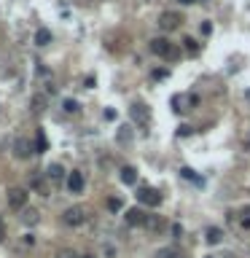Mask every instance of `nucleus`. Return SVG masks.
<instances>
[{"label":"nucleus","instance_id":"obj_1","mask_svg":"<svg viewBox=\"0 0 250 258\" xmlns=\"http://www.w3.org/2000/svg\"><path fill=\"white\" fill-rule=\"evenodd\" d=\"M181 14H175V11H164V14H159V27L164 30V33H172V30H178L181 27Z\"/></svg>","mask_w":250,"mask_h":258},{"label":"nucleus","instance_id":"obj_2","mask_svg":"<svg viewBox=\"0 0 250 258\" xmlns=\"http://www.w3.org/2000/svg\"><path fill=\"white\" fill-rule=\"evenodd\" d=\"M6 202H8V207H14V210H24V205H27V191L24 189H8Z\"/></svg>","mask_w":250,"mask_h":258},{"label":"nucleus","instance_id":"obj_3","mask_svg":"<svg viewBox=\"0 0 250 258\" xmlns=\"http://www.w3.org/2000/svg\"><path fill=\"white\" fill-rule=\"evenodd\" d=\"M62 218H65V224H67V226H81L83 221H86V210H83V207H78V205L76 207H67Z\"/></svg>","mask_w":250,"mask_h":258},{"label":"nucleus","instance_id":"obj_4","mask_svg":"<svg viewBox=\"0 0 250 258\" xmlns=\"http://www.w3.org/2000/svg\"><path fill=\"white\" fill-rule=\"evenodd\" d=\"M151 52L159 54V57H169V54H172V46H169L167 38H153L151 40Z\"/></svg>","mask_w":250,"mask_h":258},{"label":"nucleus","instance_id":"obj_5","mask_svg":"<svg viewBox=\"0 0 250 258\" xmlns=\"http://www.w3.org/2000/svg\"><path fill=\"white\" fill-rule=\"evenodd\" d=\"M140 202H143V205H148V207H156L159 202H162V194H159V191H153V189H140Z\"/></svg>","mask_w":250,"mask_h":258},{"label":"nucleus","instance_id":"obj_6","mask_svg":"<svg viewBox=\"0 0 250 258\" xmlns=\"http://www.w3.org/2000/svg\"><path fill=\"white\" fill-rule=\"evenodd\" d=\"M67 191H70V194H81V191H83V175H81L78 170L70 172V178H67Z\"/></svg>","mask_w":250,"mask_h":258},{"label":"nucleus","instance_id":"obj_7","mask_svg":"<svg viewBox=\"0 0 250 258\" xmlns=\"http://www.w3.org/2000/svg\"><path fill=\"white\" fill-rule=\"evenodd\" d=\"M127 224L129 226H143V224H148V215L140 207H132V210H127Z\"/></svg>","mask_w":250,"mask_h":258},{"label":"nucleus","instance_id":"obj_8","mask_svg":"<svg viewBox=\"0 0 250 258\" xmlns=\"http://www.w3.org/2000/svg\"><path fill=\"white\" fill-rule=\"evenodd\" d=\"M132 119L137 121L140 126H148V119H151V113H148V108L143 103H137V105H132Z\"/></svg>","mask_w":250,"mask_h":258},{"label":"nucleus","instance_id":"obj_9","mask_svg":"<svg viewBox=\"0 0 250 258\" xmlns=\"http://www.w3.org/2000/svg\"><path fill=\"white\" fill-rule=\"evenodd\" d=\"M14 151H17V156H19V159H27V156H30V151H33V145H30V140L19 138L17 143H14Z\"/></svg>","mask_w":250,"mask_h":258},{"label":"nucleus","instance_id":"obj_10","mask_svg":"<svg viewBox=\"0 0 250 258\" xmlns=\"http://www.w3.org/2000/svg\"><path fill=\"white\" fill-rule=\"evenodd\" d=\"M35 43H38V46H49V43H51V30L41 27L35 33Z\"/></svg>","mask_w":250,"mask_h":258},{"label":"nucleus","instance_id":"obj_11","mask_svg":"<svg viewBox=\"0 0 250 258\" xmlns=\"http://www.w3.org/2000/svg\"><path fill=\"white\" fill-rule=\"evenodd\" d=\"M62 175H65L62 164H51V167L46 170V178H49V180H54V183H59V180H62Z\"/></svg>","mask_w":250,"mask_h":258},{"label":"nucleus","instance_id":"obj_12","mask_svg":"<svg viewBox=\"0 0 250 258\" xmlns=\"http://www.w3.org/2000/svg\"><path fill=\"white\" fill-rule=\"evenodd\" d=\"M121 180L127 186H134V183H137V172H134L132 167H124V170H121Z\"/></svg>","mask_w":250,"mask_h":258},{"label":"nucleus","instance_id":"obj_13","mask_svg":"<svg viewBox=\"0 0 250 258\" xmlns=\"http://www.w3.org/2000/svg\"><path fill=\"white\" fill-rule=\"evenodd\" d=\"M221 237H223L221 229H216V226H210V229H207V242H210V245H218V242H221Z\"/></svg>","mask_w":250,"mask_h":258},{"label":"nucleus","instance_id":"obj_14","mask_svg":"<svg viewBox=\"0 0 250 258\" xmlns=\"http://www.w3.org/2000/svg\"><path fill=\"white\" fill-rule=\"evenodd\" d=\"M38 218H41V215H38V210H33V207H30V210H24V215H22V221L24 224H38Z\"/></svg>","mask_w":250,"mask_h":258},{"label":"nucleus","instance_id":"obj_15","mask_svg":"<svg viewBox=\"0 0 250 258\" xmlns=\"http://www.w3.org/2000/svg\"><path fill=\"white\" fill-rule=\"evenodd\" d=\"M43 105H46V97H41V94H38V97H33V108H35V113H41Z\"/></svg>","mask_w":250,"mask_h":258},{"label":"nucleus","instance_id":"obj_16","mask_svg":"<svg viewBox=\"0 0 250 258\" xmlns=\"http://www.w3.org/2000/svg\"><path fill=\"white\" fill-rule=\"evenodd\" d=\"M62 108L67 110V113H78V103H76V100H65Z\"/></svg>","mask_w":250,"mask_h":258},{"label":"nucleus","instance_id":"obj_17","mask_svg":"<svg viewBox=\"0 0 250 258\" xmlns=\"http://www.w3.org/2000/svg\"><path fill=\"white\" fill-rule=\"evenodd\" d=\"M35 145H38V154H43V151L49 148V145H46V138H43V132H38V138H35Z\"/></svg>","mask_w":250,"mask_h":258},{"label":"nucleus","instance_id":"obj_18","mask_svg":"<svg viewBox=\"0 0 250 258\" xmlns=\"http://www.w3.org/2000/svg\"><path fill=\"white\" fill-rule=\"evenodd\" d=\"M108 210L118 212V210H121V199H118V196H111V199H108Z\"/></svg>","mask_w":250,"mask_h":258},{"label":"nucleus","instance_id":"obj_19","mask_svg":"<svg viewBox=\"0 0 250 258\" xmlns=\"http://www.w3.org/2000/svg\"><path fill=\"white\" fill-rule=\"evenodd\" d=\"M156 258H178V256H175L172 247H162V250L156 253Z\"/></svg>","mask_w":250,"mask_h":258},{"label":"nucleus","instance_id":"obj_20","mask_svg":"<svg viewBox=\"0 0 250 258\" xmlns=\"http://www.w3.org/2000/svg\"><path fill=\"white\" fill-rule=\"evenodd\" d=\"M129 138H132L129 126H121V129H118V140H121V143H129Z\"/></svg>","mask_w":250,"mask_h":258},{"label":"nucleus","instance_id":"obj_21","mask_svg":"<svg viewBox=\"0 0 250 258\" xmlns=\"http://www.w3.org/2000/svg\"><path fill=\"white\" fill-rule=\"evenodd\" d=\"M239 224H242L245 229H250V207H245V210H242V218H239Z\"/></svg>","mask_w":250,"mask_h":258},{"label":"nucleus","instance_id":"obj_22","mask_svg":"<svg viewBox=\"0 0 250 258\" xmlns=\"http://www.w3.org/2000/svg\"><path fill=\"white\" fill-rule=\"evenodd\" d=\"M57 258H81V256H78L76 250H70V247H67V250H59V256H57Z\"/></svg>","mask_w":250,"mask_h":258},{"label":"nucleus","instance_id":"obj_23","mask_svg":"<svg viewBox=\"0 0 250 258\" xmlns=\"http://www.w3.org/2000/svg\"><path fill=\"white\" fill-rule=\"evenodd\" d=\"M183 43H186V49H188V52H197V49H199V43H197V40H194V38H186V40H183Z\"/></svg>","mask_w":250,"mask_h":258},{"label":"nucleus","instance_id":"obj_24","mask_svg":"<svg viewBox=\"0 0 250 258\" xmlns=\"http://www.w3.org/2000/svg\"><path fill=\"white\" fill-rule=\"evenodd\" d=\"M153 78H167V70H153Z\"/></svg>","mask_w":250,"mask_h":258},{"label":"nucleus","instance_id":"obj_25","mask_svg":"<svg viewBox=\"0 0 250 258\" xmlns=\"http://www.w3.org/2000/svg\"><path fill=\"white\" fill-rule=\"evenodd\" d=\"M210 30H213V24H210V22H204V24H202V33H204V35H210Z\"/></svg>","mask_w":250,"mask_h":258},{"label":"nucleus","instance_id":"obj_26","mask_svg":"<svg viewBox=\"0 0 250 258\" xmlns=\"http://www.w3.org/2000/svg\"><path fill=\"white\" fill-rule=\"evenodd\" d=\"M191 3H197V0H181V6H191Z\"/></svg>","mask_w":250,"mask_h":258},{"label":"nucleus","instance_id":"obj_27","mask_svg":"<svg viewBox=\"0 0 250 258\" xmlns=\"http://www.w3.org/2000/svg\"><path fill=\"white\" fill-rule=\"evenodd\" d=\"M3 234H6V231H3V221H0V242H3Z\"/></svg>","mask_w":250,"mask_h":258},{"label":"nucleus","instance_id":"obj_28","mask_svg":"<svg viewBox=\"0 0 250 258\" xmlns=\"http://www.w3.org/2000/svg\"><path fill=\"white\" fill-rule=\"evenodd\" d=\"M81 258H100V256H94V253H86V256H81Z\"/></svg>","mask_w":250,"mask_h":258},{"label":"nucleus","instance_id":"obj_29","mask_svg":"<svg viewBox=\"0 0 250 258\" xmlns=\"http://www.w3.org/2000/svg\"><path fill=\"white\" fill-rule=\"evenodd\" d=\"M178 258H181V256H178Z\"/></svg>","mask_w":250,"mask_h":258}]
</instances>
